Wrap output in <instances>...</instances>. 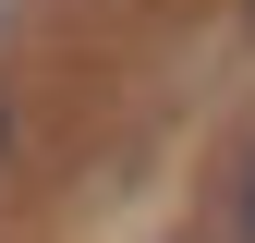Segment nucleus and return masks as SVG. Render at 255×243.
I'll list each match as a JSON object with an SVG mask.
<instances>
[{
	"instance_id": "1",
	"label": "nucleus",
	"mask_w": 255,
	"mask_h": 243,
	"mask_svg": "<svg viewBox=\"0 0 255 243\" xmlns=\"http://www.w3.org/2000/svg\"><path fill=\"white\" fill-rule=\"evenodd\" d=\"M243 231H255V158H243Z\"/></svg>"
},
{
	"instance_id": "2",
	"label": "nucleus",
	"mask_w": 255,
	"mask_h": 243,
	"mask_svg": "<svg viewBox=\"0 0 255 243\" xmlns=\"http://www.w3.org/2000/svg\"><path fill=\"white\" fill-rule=\"evenodd\" d=\"M243 12H255V0H243Z\"/></svg>"
}]
</instances>
